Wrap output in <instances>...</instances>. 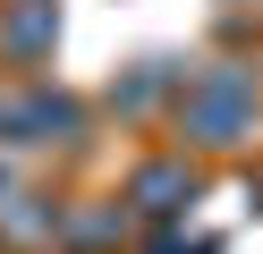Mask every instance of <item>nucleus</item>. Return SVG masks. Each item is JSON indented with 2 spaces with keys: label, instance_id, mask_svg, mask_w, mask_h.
<instances>
[{
  "label": "nucleus",
  "instance_id": "obj_1",
  "mask_svg": "<svg viewBox=\"0 0 263 254\" xmlns=\"http://www.w3.org/2000/svg\"><path fill=\"white\" fill-rule=\"evenodd\" d=\"M51 34H60L51 0H26V9H9V17H0V51H9V60H34V51H51Z\"/></svg>",
  "mask_w": 263,
  "mask_h": 254
}]
</instances>
